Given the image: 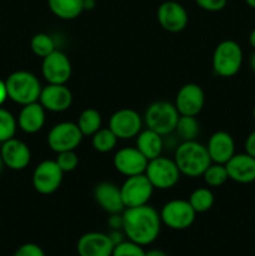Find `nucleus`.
<instances>
[{"mask_svg":"<svg viewBox=\"0 0 255 256\" xmlns=\"http://www.w3.org/2000/svg\"><path fill=\"white\" fill-rule=\"evenodd\" d=\"M122 232L128 240L142 246L152 244L162 229L160 214L150 205L126 208L122 212Z\"/></svg>","mask_w":255,"mask_h":256,"instance_id":"nucleus-1","label":"nucleus"},{"mask_svg":"<svg viewBox=\"0 0 255 256\" xmlns=\"http://www.w3.org/2000/svg\"><path fill=\"white\" fill-rule=\"evenodd\" d=\"M174 162L180 172L189 178L202 176L205 170L212 164L206 146L196 140L182 142L175 150Z\"/></svg>","mask_w":255,"mask_h":256,"instance_id":"nucleus-2","label":"nucleus"},{"mask_svg":"<svg viewBox=\"0 0 255 256\" xmlns=\"http://www.w3.org/2000/svg\"><path fill=\"white\" fill-rule=\"evenodd\" d=\"M8 98L19 105L32 104L39 100L42 85L39 79L32 72L26 70H18L12 72L5 80Z\"/></svg>","mask_w":255,"mask_h":256,"instance_id":"nucleus-3","label":"nucleus"},{"mask_svg":"<svg viewBox=\"0 0 255 256\" xmlns=\"http://www.w3.org/2000/svg\"><path fill=\"white\" fill-rule=\"evenodd\" d=\"M242 49L234 40H222L212 52V70L218 76L232 78L239 72L242 65Z\"/></svg>","mask_w":255,"mask_h":256,"instance_id":"nucleus-4","label":"nucleus"},{"mask_svg":"<svg viewBox=\"0 0 255 256\" xmlns=\"http://www.w3.org/2000/svg\"><path fill=\"white\" fill-rule=\"evenodd\" d=\"M180 114L174 104L169 102H155L148 106L144 115V122L148 129L154 130L162 136L175 132Z\"/></svg>","mask_w":255,"mask_h":256,"instance_id":"nucleus-5","label":"nucleus"},{"mask_svg":"<svg viewBox=\"0 0 255 256\" xmlns=\"http://www.w3.org/2000/svg\"><path fill=\"white\" fill-rule=\"evenodd\" d=\"M145 175L150 180L154 189L169 190L179 182L182 172L175 164L174 159L172 160L160 155L148 162Z\"/></svg>","mask_w":255,"mask_h":256,"instance_id":"nucleus-6","label":"nucleus"},{"mask_svg":"<svg viewBox=\"0 0 255 256\" xmlns=\"http://www.w3.org/2000/svg\"><path fill=\"white\" fill-rule=\"evenodd\" d=\"M162 222L172 230H185L192 226L196 218V212L190 202L184 199H174L168 202L160 210Z\"/></svg>","mask_w":255,"mask_h":256,"instance_id":"nucleus-7","label":"nucleus"},{"mask_svg":"<svg viewBox=\"0 0 255 256\" xmlns=\"http://www.w3.org/2000/svg\"><path fill=\"white\" fill-rule=\"evenodd\" d=\"M120 192H122V202L126 209V208L146 205L152 199L154 186L144 172V174L126 178V180L120 186Z\"/></svg>","mask_w":255,"mask_h":256,"instance_id":"nucleus-8","label":"nucleus"},{"mask_svg":"<svg viewBox=\"0 0 255 256\" xmlns=\"http://www.w3.org/2000/svg\"><path fill=\"white\" fill-rule=\"evenodd\" d=\"M84 135L76 122H62L54 125L48 134L46 142L54 152L75 150L82 142Z\"/></svg>","mask_w":255,"mask_h":256,"instance_id":"nucleus-9","label":"nucleus"},{"mask_svg":"<svg viewBox=\"0 0 255 256\" xmlns=\"http://www.w3.org/2000/svg\"><path fill=\"white\" fill-rule=\"evenodd\" d=\"M64 172L55 160H44L39 162L32 172V186L39 194H54L60 188Z\"/></svg>","mask_w":255,"mask_h":256,"instance_id":"nucleus-10","label":"nucleus"},{"mask_svg":"<svg viewBox=\"0 0 255 256\" xmlns=\"http://www.w3.org/2000/svg\"><path fill=\"white\" fill-rule=\"evenodd\" d=\"M142 118L138 112L130 108L116 110L110 116L109 129L116 135L118 139L128 140L136 138L142 130Z\"/></svg>","mask_w":255,"mask_h":256,"instance_id":"nucleus-11","label":"nucleus"},{"mask_svg":"<svg viewBox=\"0 0 255 256\" xmlns=\"http://www.w3.org/2000/svg\"><path fill=\"white\" fill-rule=\"evenodd\" d=\"M72 66L65 52L55 50L42 58V74L48 84H66L72 76Z\"/></svg>","mask_w":255,"mask_h":256,"instance_id":"nucleus-12","label":"nucleus"},{"mask_svg":"<svg viewBox=\"0 0 255 256\" xmlns=\"http://www.w3.org/2000/svg\"><path fill=\"white\" fill-rule=\"evenodd\" d=\"M174 105L180 115L198 116L205 105L204 90L195 82H188L178 90Z\"/></svg>","mask_w":255,"mask_h":256,"instance_id":"nucleus-13","label":"nucleus"},{"mask_svg":"<svg viewBox=\"0 0 255 256\" xmlns=\"http://www.w3.org/2000/svg\"><path fill=\"white\" fill-rule=\"evenodd\" d=\"M160 26L169 32H180L188 26L189 14L180 2L168 0L162 2L156 12Z\"/></svg>","mask_w":255,"mask_h":256,"instance_id":"nucleus-14","label":"nucleus"},{"mask_svg":"<svg viewBox=\"0 0 255 256\" xmlns=\"http://www.w3.org/2000/svg\"><path fill=\"white\" fill-rule=\"evenodd\" d=\"M112 164L118 172L129 178L144 174L148 165V159L136 149V146H128L122 148L115 152Z\"/></svg>","mask_w":255,"mask_h":256,"instance_id":"nucleus-15","label":"nucleus"},{"mask_svg":"<svg viewBox=\"0 0 255 256\" xmlns=\"http://www.w3.org/2000/svg\"><path fill=\"white\" fill-rule=\"evenodd\" d=\"M38 102L46 112H66L72 104V92L65 84H48L42 88Z\"/></svg>","mask_w":255,"mask_h":256,"instance_id":"nucleus-16","label":"nucleus"},{"mask_svg":"<svg viewBox=\"0 0 255 256\" xmlns=\"http://www.w3.org/2000/svg\"><path fill=\"white\" fill-rule=\"evenodd\" d=\"M0 155L4 166L16 172L28 168L32 160V152L29 146L16 138H12L2 142Z\"/></svg>","mask_w":255,"mask_h":256,"instance_id":"nucleus-17","label":"nucleus"},{"mask_svg":"<svg viewBox=\"0 0 255 256\" xmlns=\"http://www.w3.org/2000/svg\"><path fill=\"white\" fill-rule=\"evenodd\" d=\"M114 244L109 235L100 232H90L78 240L76 252L79 256H112Z\"/></svg>","mask_w":255,"mask_h":256,"instance_id":"nucleus-18","label":"nucleus"},{"mask_svg":"<svg viewBox=\"0 0 255 256\" xmlns=\"http://www.w3.org/2000/svg\"><path fill=\"white\" fill-rule=\"evenodd\" d=\"M94 199L96 204L108 214H122L125 210L120 186L110 182H102L94 188Z\"/></svg>","mask_w":255,"mask_h":256,"instance_id":"nucleus-19","label":"nucleus"},{"mask_svg":"<svg viewBox=\"0 0 255 256\" xmlns=\"http://www.w3.org/2000/svg\"><path fill=\"white\" fill-rule=\"evenodd\" d=\"M228 176L230 180L239 184H250L255 182V158L246 152L234 154L225 164Z\"/></svg>","mask_w":255,"mask_h":256,"instance_id":"nucleus-20","label":"nucleus"},{"mask_svg":"<svg viewBox=\"0 0 255 256\" xmlns=\"http://www.w3.org/2000/svg\"><path fill=\"white\" fill-rule=\"evenodd\" d=\"M212 162L226 164L235 154V142L226 132H216L209 138L206 145Z\"/></svg>","mask_w":255,"mask_h":256,"instance_id":"nucleus-21","label":"nucleus"},{"mask_svg":"<svg viewBox=\"0 0 255 256\" xmlns=\"http://www.w3.org/2000/svg\"><path fill=\"white\" fill-rule=\"evenodd\" d=\"M45 116L46 110L39 102L22 105L16 119L18 126L26 134H35L44 128Z\"/></svg>","mask_w":255,"mask_h":256,"instance_id":"nucleus-22","label":"nucleus"},{"mask_svg":"<svg viewBox=\"0 0 255 256\" xmlns=\"http://www.w3.org/2000/svg\"><path fill=\"white\" fill-rule=\"evenodd\" d=\"M164 148V140L162 136L154 130L145 129L138 134L136 136V149L144 155L148 162L155 158L160 156Z\"/></svg>","mask_w":255,"mask_h":256,"instance_id":"nucleus-23","label":"nucleus"},{"mask_svg":"<svg viewBox=\"0 0 255 256\" xmlns=\"http://www.w3.org/2000/svg\"><path fill=\"white\" fill-rule=\"evenodd\" d=\"M48 6L59 19L72 20L84 12V0H48Z\"/></svg>","mask_w":255,"mask_h":256,"instance_id":"nucleus-24","label":"nucleus"},{"mask_svg":"<svg viewBox=\"0 0 255 256\" xmlns=\"http://www.w3.org/2000/svg\"><path fill=\"white\" fill-rule=\"evenodd\" d=\"M78 126L84 136H92L102 128V118L96 109L88 108L80 112L78 118Z\"/></svg>","mask_w":255,"mask_h":256,"instance_id":"nucleus-25","label":"nucleus"},{"mask_svg":"<svg viewBox=\"0 0 255 256\" xmlns=\"http://www.w3.org/2000/svg\"><path fill=\"white\" fill-rule=\"evenodd\" d=\"M175 132L182 139V142H192L196 140L200 132V124L196 116H188V115H180L178 119Z\"/></svg>","mask_w":255,"mask_h":256,"instance_id":"nucleus-26","label":"nucleus"},{"mask_svg":"<svg viewBox=\"0 0 255 256\" xmlns=\"http://www.w3.org/2000/svg\"><path fill=\"white\" fill-rule=\"evenodd\" d=\"M188 202L196 214H202L212 209L215 202V196L208 188H198L190 194Z\"/></svg>","mask_w":255,"mask_h":256,"instance_id":"nucleus-27","label":"nucleus"},{"mask_svg":"<svg viewBox=\"0 0 255 256\" xmlns=\"http://www.w3.org/2000/svg\"><path fill=\"white\" fill-rule=\"evenodd\" d=\"M118 138L109 128H100L92 136V145L98 152H110L116 148Z\"/></svg>","mask_w":255,"mask_h":256,"instance_id":"nucleus-28","label":"nucleus"},{"mask_svg":"<svg viewBox=\"0 0 255 256\" xmlns=\"http://www.w3.org/2000/svg\"><path fill=\"white\" fill-rule=\"evenodd\" d=\"M30 49L34 52L36 56L39 58H45L49 54H52V52L56 50V45H55L54 39L50 36L49 34H45V32H38L32 38V42H30Z\"/></svg>","mask_w":255,"mask_h":256,"instance_id":"nucleus-29","label":"nucleus"},{"mask_svg":"<svg viewBox=\"0 0 255 256\" xmlns=\"http://www.w3.org/2000/svg\"><path fill=\"white\" fill-rule=\"evenodd\" d=\"M202 178H204V182H206V185L212 188L222 186L229 180L225 165L216 164V162H212L209 165V168L202 174Z\"/></svg>","mask_w":255,"mask_h":256,"instance_id":"nucleus-30","label":"nucleus"},{"mask_svg":"<svg viewBox=\"0 0 255 256\" xmlns=\"http://www.w3.org/2000/svg\"><path fill=\"white\" fill-rule=\"evenodd\" d=\"M18 122L14 115L9 110L0 106V142H4L6 140L15 136L16 132Z\"/></svg>","mask_w":255,"mask_h":256,"instance_id":"nucleus-31","label":"nucleus"},{"mask_svg":"<svg viewBox=\"0 0 255 256\" xmlns=\"http://www.w3.org/2000/svg\"><path fill=\"white\" fill-rule=\"evenodd\" d=\"M112 256H145V250L144 246L132 240H124L120 244L115 245Z\"/></svg>","mask_w":255,"mask_h":256,"instance_id":"nucleus-32","label":"nucleus"},{"mask_svg":"<svg viewBox=\"0 0 255 256\" xmlns=\"http://www.w3.org/2000/svg\"><path fill=\"white\" fill-rule=\"evenodd\" d=\"M56 164L59 165L62 172H72L79 165V156L75 152V150H69V152H58V156L55 159Z\"/></svg>","mask_w":255,"mask_h":256,"instance_id":"nucleus-33","label":"nucleus"},{"mask_svg":"<svg viewBox=\"0 0 255 256\" xmlns=\"http://www.w3.org/2000/svg\"><path fill=\"white\" fill-rule=\"evenodd\" d=\"M14 256H46L45 255L44 250L39 246L38 244L34 242H26L22 244L16 249L14 252Z\"/></svg>","mask_w":255,"mask_h":256,"instance_id":"nucleus-34","label":"nucleus"},{"mask_svg":"<svg viewBox=\"0 0 255 256\" xmlns=\"http://www.w3.org/2000/svg\"><path fill=\"white\" fill-rule=\"evenodd\" d=\"M198 6L205 12H220L228 4V0H195Z\"/></svg>","mask_w":255,"mask_h":256,"instance_id":"nucleus-35","label":"nucleus"},{"mask_svg":"<svg viewBox=\"0 0 255 256\" xmlns=\"http://www.w3.org/2000/svg\"><path fill=\"white\" fill-rule=\"evenodd\" d=\"M245 152L255 158V130H252L245 140Z\"/></svg>","mask_w":255,"mask_h":256,"instance_id":"nucleus-36","label":"nucleus"},{"mask_svg":"<svg viewBox=\"0 0 255 256\" xmlns=\"http://www.w3.org/2000/svg\"><path fill=\"white\" fill-rule=\"evenodd\" d=\"M122 214H110L108 224H109V226L112 228V229H122Z\"/></svg>","mask_w":255,"mask_h":256,"instance_id":"nucleus-37","label":"nucleus"},{"mask_svg":"<svg viewBox=\"0 0 255 256\" xmlns=\"http://www.w3.org/2000/svg\"><path fill=\"white\" fill-rule=\"evenodd\" d=\"M8 98V90H6V84H5V80L0 79V106L6 102Z\"/></svg>","mask_w":255,"mask_h":256,"instance_id":"nucleus-38","label":"nucleus"},{"mask_svg":"<svg viewBox=\"0 0 255 256\" xmlns=\"http://www.w3.org/2000/svg\"><path fill=\"white\" fill-rule=\"evenodd\" d=\"M145 256H168L166 252L162 249H150L145 252Z\"/></svg>","mask_w":255,"mask_h":256,"instance_id":"nucleus-39","label":"nucleus"},{"mask_svg":"<svg viewBox=\"0 0 255 256\" xmlns=\"http://www.w3.org/2000/svg\"><path fill=\"white\" fill-rule=\"evenodd\" d=\"M95 5H96L95 0H84V10L94 9Z\"/></svg>","mask_w":255,"mask_h":256,"instance_id":"nucleus-40","label":"nucleus"},{"mask_svg":"<svg viewBox=\"0 0 255 256\" xmlns=\"http://www.w3.org/2000/svg\"><path fill=\"white\" fill-rule=\"evenodd\" d=\"M249 42L252 45V49L255 50V29L252 30V32L249 34Z\"/></svg>","mask_w":255,"mask_h":256,"instance_id":"nucleus-41","label":"nucleus"},{"mask_svg":"<svg viewBox=\"0 0 255 256\" xmlns=\"http://www.w3.org/2000/svg\"><path fill=\"white\" fill-rule=\"evenodd\" d=\"M250 68H252V72H255V50L252 55H250Z\"/></svg>","mask_w":255,"mask_h":256,"instance_id":"nucleus-42","label":"nucleus"},{"mask_svg":"<svg viewBox=\"0 0 255 256\" xmlns=\"http://www.w3.org/2000/svg\"><path fill=\"white\" fill-rule=\"evenodd\" d=\"M245 2H246L248 6H250L252 9H255V0H245Z\"/></svg>","mask_w":255,"mask_h":256,"instance_id":"nucleus-43","label":"nucleus"},{"mask_svg":"<svg viewBox=\"0 0 255 256\" xmlns=\"http://www.w3.org/2000/svg\"><path fill=\"white\" fill-rule=\"evenodd\" d=\"M2 166H4V164H2V155H0V172H2Z\"/></svg>","mask_w":255,"mask_h":256,"instance_id":"nucleus-44","label":"nucleus"},{"mask_svg":"<svg viewBox=\"0 0 255 256\" xmlns=\"http://www.w3.org/2000/svg\"><path fill=\"white\" fill-rule=\"evenodd\" d=\"M252 119H254V122H255V105H254V108H252Z\"/></svg>","mask_w":255,"mask_h":256,"instance_id":"nucleus-45","label":"nucleus"}]
</instances>
